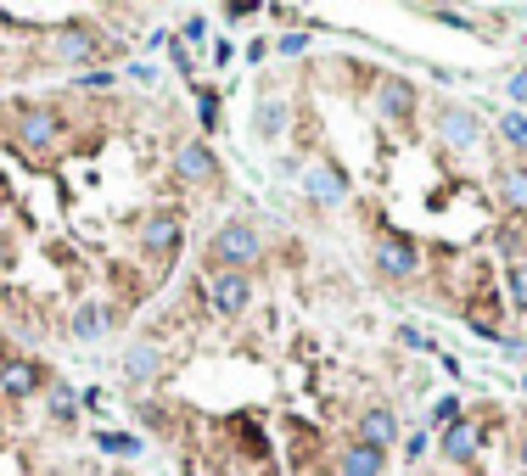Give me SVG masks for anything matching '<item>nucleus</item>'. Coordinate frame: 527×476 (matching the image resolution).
<instances>
[{
  "label": "nucleus",
  "mask_w": 527,
  "mask_h": 476,
  "mask_svg": "<svg viewBox=\"0 0 527 476\" xmlns=\"http://www.w3.org/2000/svg\"><path fill=\"white\" fill-rule=\"evenodd\" d=\"M68 135H73L68 112L51 107V101H17L12 107V146L29 157V168L68 152Z\"/></svg>",
  "instance_id": "nucleus-1"
},
{
  "label": "nucleus",
  "mask_w": 527,
  "mask_h": 476,
  "mask_svg": "<svg viewBox=\"0 0 527 476\" xmlns=\"http://www.w3.org/2000/svg\"><path fill=\"white\" fill-rule=\"evenodd\" d=\"M270 258V241L253 219H225L202 241V269H230V275H258Z\"/></svg>",
  "instance_id": "nucleus-2"
},
{
  "label": "nucleus",
  "mask_w": 527,
  "mask_h": 476,
  "mask_svg": "<svg viewBox=\"0 0 527 476\" xmlns=\"http://www.w3.org/2000/svg\"><path fill=\"white\" fill-rule=\"evenodd\" d=\"M135 247H141L146 264L169 269L180 258V247H186V219H180V208H146L141 230H135Z\"/></svg>",
  "instance_id": "nucleus-3"
},
{
  "label": "nucleus",
  "mask_w": 527,
  "mask_h": 476,
  "mask_svg": "<svg viewBox=\"0 0 527 476\" xmlns=\"http://www.w3.org/2000/svg\"><path fill=\"white\" fill-rule=\"evenodd\" d=\"M258 297L253 275H230V269H202V308L214 320H242Z\"/></svg>",
  "instance_id": "nucleus-4"
},
{
  "label": "nucleus",
  "mask_w": 527,
  "mask_h": 476,
  "mask_svg": "<svg viewBox=\"0 0 527 476\" xmlns=\"http://www.w3.org/2000/svg\"><path fill=\"white\" fill-rule=\"evenodd\" d=\"M371 258H376V275H382V280H399V286H410V280L421 275V264H427V258H421V241L404 236V230H393V224H387V230H376Z\"/></svg>",
  "instance_id": "nucleus-5"
},
{
  "label": "nucleus",
  "mask_w": 527,
  "mask_h": 476,
  "mask_svg": "<svg viewBox=\"0 0 527 476\" xmlns=\"http://www.w3.org/2000/svg\"><path fill=\"white\" fill-rule=\"evenodd\" d=\"M45 51H51V62H62V68L85 73V68H101V34L96 23H57L51 28V40H45Z\"/></svg>",
  "instance_id": "nucleus-6"
},
{
  "label": "nucleus",
  "mask_w": 527,
  "mask_h": 476,
  "mask_svg": "<svg viewBox=\"0 0 527 476\" xmlns=\"http://www.w3.org/2000/svg\"><path fill=\"white\" fill-rule=\"evenodd\" d=\"M432 135H438L443 152H477L483 146V118L460 101H438L432 107Z\"/></svg>",
  "instance_id": "nucleus-7"
},
{
  "label": "nucleus",
  "mask_w": 527,
  "mask_h": 476,
  "mask_svg": "<svg viewBox=\"0 0 527 476\" xmlns=\"http://www.w3.org/2000/svg\"><path fill=\"white\" fill-rule=\"evenodd\" d=\"M169 168H174V180H186V185H219L225 180L219 152L208 146V140H191V135H180L169 146Z\"/></svg>",
  "instance_id": "nucleus-8"
},
{
  "label": "nucleus",
  "mask_w": 527,
  "mask_h": 476,
  "mask_svg": "<svg viewBox=\"0 0 527 476\" xmlns=\"http://www.w3.org/2000/svg\"><path fill=\"white\" fill-rule=\"evenodd\" d=\"M415 107H421V90H415L404 73H382V79H376V118H382L387 129H410Z\"/></svg>",
  "instance_id": "nucleus-9"
},
{
  "label": "nucleus",
  "mask_w": 527,
  "mask_h": 476,
  "mask_svg": "<svg viewBox=\"0 0 527 476\" xmlns=\"http://www.w3.org/2000/svg\"><path fill=\"white\" fill-rule=\"evenodd\" d=\"M483 443H488V426L477 415H466L460 426H449V432H438V460L449 465V471H471L477 465V454H483Z\"/></svg>",
  "instance_id": "nucleus-10"
},
{
  "label": "nucleus",
  "mask_w": 527,
  "mask_h": 476,
  "mask_svg": "<svg viewBox=\"0 0 527 476\" xmlns=\"http://www.w3.org/2000/svg\"><path fill=\"white\" fill-rule=\"evenodd\" d=\"M348 174H342V163H309L303 168V196H309V208H320V213H337V208H348Z\"/></svg>",
  "instance_id": "nucleus-11"
},
{
  "label": "nucleus",
  "mask_w": 527,
  "mask_h": 476,
  "mask_svg": "<svg viewBox=\"0 0 527 476\" xmlns=\"http://www.w3.org/2000/svg\"><path fill=\"white\" fill-rule=\"evenodd\" d=\"M45 364L29 359V353H6L0 359V398H12V404H23V398H40L45 392Z\"/></svg>",
  "instance_id": "nucleus-12"
},
{
  "label": "nucleus",
  "mask_w": 527,
  "mask_h": 476,
  "mask_svg": "<svg viewBox=\"0 0 527 476\" xmlns=\"http://www.w3.org/2000/svg\"><path fill=\"white\" fill-rule=\"evenodd\" d=\"M399 432H404V426H399V409H393V404H365L354 415V432H348V437H354V443H371V448H382V454H387V448L399 443Z\"/></svg>",
  "instance_id": "nucleus-13"
},
{
  "label": "nucleus",
  "mask_w": 527,
  "mask_h": 476,
  "mask_svg": "<svg viewBox=\"0 0 527 476\" xmlns=\"http://www.w3.org/2000/svg\"><path fill=\"white\" fill-rule=\"evenodd\" d=\"M163 370H169V353L157 348L152 336H141V342H129L124 348V381L129 387H152Z\"/></svg>",
  "instance_id": "nucleus-14"
},
{
  "label": "nucleus",
  "mask_w": 527,
  "mask_h": 476,
  "mask_svg": "<svg viewBox=\"0 0 527 476\" xmlns=\"http://www.w3.org/2000/svg\"><path fill=\"white\" fill-rule=\"evenodd\" d=\"M382 471H387V454H382V448L354 443V437H348V443L337 448V460H331L320 476H382Z\"/></svg>",
  "instance_id": "nucleus-15"
},
{
  "label": "nucleus",
  "mask_w": 527,
  "mask_h": 476,
  "mask_svg": "<svg viewBox=\"0 0 527 476\" xmlns=\"http://www.w3.org/2000/svg\"><path fill=\"white\" fill-rule=\"evenodd\" d=\"M494 191H499V208L511 213V219L527 224V157H516V163H499V168H494Z\"/></svg>",
  "instance_id": "nucleus-16"
},
{
  "label": "nucleus",
  "mask_w": 527,
  "mask_h": 476,
  "mask_svg": "<svg viewBox=\"0 0 527 476\" xmlns=\"http://www.w3.org/2000/svg\"><path fill=\"white\" fill-rule=\"evenodd\" d=\"M286 124H292V107H286L281 96H258V107H253V135H258V140H281Z\"/></svg>",
  "instance_id": "nucleus-17"
},
{
  "label": "nucleus",
  "mask_w": 527,
  "mask_h": 476,
  "mask_svg": "<svg viewBox=\"0 0 527 476\" xmlns=\"http://www.w3.org/2000/svg\"><path fill=\"white\" fill-rule=\"evenodd\" d=\"M45 415L57 420V426H73V420L85 415V404H79V387H68V381H45Z\"/></svg>",
  "instance_id": "nucleus-18"
},
{
  "label": "nucleus",
  "mask_w": 527,
  "mask_h": 476,
  "mask_svg": "<svg viewBox=\"0 0 527 476\" xmlns=\"http://www.w3.org/2000/svg\"><path fill=\"white\" fill-rule=\"evenodd\" d=\"M107 325H113V314H107V308L96 303V297H85V303L73 308V320H68V331H73V342H96L101 331H107Z\"/></svg>",
  "instance_id": "nucleus-19"
},
{
  "label": "nucleus",
  "mask_w": 527,
  "mask_h": 476,
  "mask_svg": "<svg viewBox=\"0 0 527 476\" xmlns=\"http://www.w3.org/2000/svg\"><path fill=\"white\" fill-rule=\"evenodd\" d=\"M466 420V398L460 392H443L438 404H432V420H427V432L438 437V432H449V426H460Z\"/></svg>",
  "instance_id": "nucleus-20"
},
{
  "label": "nucleus",
  "mask_w": 527,
  "mask_h": 476,
  "mask_svg": "<svg viewBox=\"0 0 527 476\" xmlns=\"http://www.w3.org/2000/svg\"><path fill=\"white\" fill-rule=\"evenodd\" d=\"M191 96H197V124L208 129V135H214V129H219V118H225V96H219L214 84H197Z\"/></svg>",
  "instance_id": "nucleus-21"
},
{
  "label": "nucleus",
  "mask_w": 527,
  "mask_h": 476,
  "mask_svg": "<svg viewBox=\"0 0 527 476\" xmlns=\"http://www.w3.org/2000/svg\"><path fill=\"white\" fill-rule=\"evenodd\" d=\"M505 303L527 320V258H511V264H505Z\"/></svg>",
  "instance_id": "nucleus-22"
},
{
  "label": "nucleus",
  "mask_w": 527,
  "mask_h": 476,
  "mask_svg": "<svg viewBox=\"0 0 527 476\" xmlns=\"http://www.w3.org/2000/svg\"><path fill=\"white\" fill-rule=\"evenodd\" d=\"M96 448H101V454H118V460H135L146 443L135 432H96Z\"/></svg>",
  "instance_id": "nucleus-23"
},
{
  "label": "nucleus",
  "mask_w": 527,
  "mask_h": 476,
  "mask_svg": "<svg viewBox=\"0 0 527 476\" xmlns=\"http://www.w3.org/2000/svg\"><path fill=\"white\" fill-rule=\"evenodd\" d=\"M73 90L107 96V90H118V73H113V68H85V73H73Z\"/></svg>",
  "instance_id": "nucleus-24"
},
{
  "label": "nucleus",
  "mask_w": 527,
  "mask_h": 476,
  "mask_svg": "<svg viewBox=\"0 0 527 476\" xmlns=\"http://www.w3.org/2000/svg\"><path fill=\"white\" fill-rule=\"evenodd\" d=\"M499 135H505L516 152L527 157V112H516V107H511V112H499Z\"/></svg>",
  "instance_id": "nucleus-25"
},
{
  "label": "nucleus",
  "mask_w": 527,
  "mask_h": 476,
  "mask_svg": "<svg viewBox=\"0 0 527 476\" xmlns=\"http://www.w3.org/2000/svg\"><path fill=\"white\" fill-rule=\"evenodd\" d=\"M208 34H214V23H208V17H186V23H180V45H186V51L208 45Z\"/></svg>",
  "instance_id": "nucleus-26"
},
{
  "label": "nucleus",
  "mask_w": 527,
  "mask_h": 476,
  "mask_svg": "<svg viewBox=\"0 0 527 476\" xmlns=\"http://www.w3.org/2000/svg\"><path fill=\"white\" fill-rule=\"evenodd\" d=\"M432 17L449 23V28H466V34H483V28H477V12H460V6H432Z\"/></svg>",
  "instance_id": "nucleus-27"
},
{
  "label": "nucleus",
  "mask_w": 527,
  "mask_h": 476,
  "mask_svg": "<svg viewBox=\"0 0 527 476\" xmlns=\"http://www.w3.org/2000/svg\"><path fill=\"white\" fill-rule=\"evenodd\" d=\"M505 96H511V101H516V112H522V107H527V62H522V68H516V73H511V79H505Z\"/></svg>",
  "instance_id": "nucleus-28"
},
{
  "label": "nucleus",
  "mask_w": 527,
  "mask_h": 476,
  "mask_svg": "<svg viewBox=\"0 0 527 476\" xmlns=\"http://www.w3.org/2000/svg\"><path fill=\"white\" fill-rule=\"evenodd\" d=\"M432 443H438L432 432H410V437H404V460H421V454H427Z\"/></svg>",
  "instance_id": "nucleus-29"
},
{
  "label": "nucleus",
  "mask_w": 527,
  "mask_h": 476,
  "mask_svg": "<svg viewBox=\"0 0 527 476\" xmlns=\"http://www.w3.org/2000/svg\"><path fill=\"white\" fill-rule=\"evenodd\" d=\"M169 68L180 73V79H191V73H197V62H191V51H186V45H169Z\"/></svg>",
  "instance_id": "nucleus-30"
},
{
  "label": "nucleus",
  "mask_w": 527,
  "mask_h": 476,
  "mask_svg": "<svg viewBox=\"0 0 527 476\" xmlns=\"http://www.w3.org/2000/svg\"><path fill=\"white\" fill-rule=\"evenodd\" d=\"M129 79H135V84H146V90H152V84L163 79V73H157L152 62H129Z\"/></svg>",
  "instance_id": "nucleus-31"
},
{
  "label": "nucleus",
  "mask_w": 527,
  "mask_h": 476,
  "mask_svg": "<svg viewBox=\"0 0 527 476\" xmlns=\"http://www.w3.org/2000/svg\"><path fill=\"white\" fill-rule=\"evenodd\" d=\"M399 342H404L410 353H427V348H432V342H427L421 331H415V325H399Z\"/></svg>",
  "instance_id": "nucleus-32"
},
{
  "label": "nucleus",
  "mask_w": 527,
  "mask_h": 476,
  "mask_svg": "<svg viewBox=\"0 0 527 476\" xmlns=\"http://www.w3.org/2000/svg\"><path fill=\"white\" fill-rule=\"evenodd\" d=\"M499 353H505V359H522V353H527V342H522L516 331H505V336H499Z\"/></svg>",
  "instance_id": "nucleus-33"
},
{
  "label": "nucleus",
  "mask_w": 527,
  "mask_h": 476,
  "mask_svg": "<svg viewBox=\"0 0 527 476\" xmlns=\"http://www.w3.org/2000/svg\"><path fill=\"white\" fill-rule=\"evenodd\" d=\"M298 51H309V34H286V40H281V56H298Z\"/></svg>",
  "instance_id": "nucleus-34"
},
{
  "label": "nucleus",
  "mask_w": 527,
  "mask_h": 476,
  "mask_svg": "<svg viewBox=\"0 0 527 476\" xmlns=\"http://www.w3.org/2000/svg\"><path fill=\"white\" fill-rule=\"evenodd\" d=\"M219 17H225V23H247V17H258V6H225Z\"/></svg>",
  "instance_id": "nucleus-35"
},
{
  "label": "nucleus",
  "mask_w": 527,
  "mask_h": 476,
  "mask_svg": "<svg viewBox=\"0 0 527 476\" xmlns=\"http://www.w3.org/2000/svg\"><path fill=\"white\" fill-rule=\"evenodd\" d=\"M208 56H214V68H225L230 56H236V45H230V40H219V45H214V51H208Z\"/></svg>",
  "instance_id": "nucleus-36"
},
{
  "label": "nucleus",
  "mask_w": 527,
  "mask_h": 476,
  "mask_svg": "<svg viewBox=\"0 0 527 476\" xmlns=\"http://www.w3.org/2000/svg\"><path fill=\"white\" fill-rule=\"evenodd\" d=\"M516 471L527 476V426H522V432H516Z\"/></svg>",
  "instance_id": "nucleus-37"
},
{
  "label": "nucleus",
  "mask_w": 527,
  "mask_h": 476,
  "mask_svg": "<svg viewBox=\"0 0 527 476\" xmlns=\"http://www.w3.org/2000/svg\"><path fill=\"white\" fill-rule=\"evenodd\" d=\"M505 17H516V23H527V6H511V12H505Z\"/></svg>",
  "instance_id": "nucleus-38"
},
{
  "label": "nucleus",
  "mask_w": 527,
  "mask_h": 476,
  "mask_svg": "<svg viewBox=\"0 0 527 476\" xmlns=\"http://www.w3.org/2000/svg\"><path fill=\"white\" fill-rule=\"evenodd\" d=\"M0 269H6V236H0Z\"/></svg>",
  "instance_id": "nucleus-39"
},
{
  "label": "nucleus",
  "mask_w": 527,
  "mask_h": 476,
  "mask_svg": "<svg viewBox=\"0 0 527 476\" xmlns=\"http://www.w3.org/2000/svg\"><path fill=\"white\" fill-rule=\"evenodd\" d=\"M236 476H270V471H236Z\"/></svg>",
  "instance_id": "nucleus-40"
},
{
  "label": "nucleus",
  "mask_w": 527,
  "mask_h": 476,
  "mask_svg": "<svg viewBox=\"0 0 527 476\" xmlns=\"http://www.w3.org/2000/svg\"><path fill=\"white\" fill-rule=\"evenodd\" d=\"M0 202H6V174H0Z\"/></svg>",
  "instance_id": "nucleus-41"
},
{
  "label": "nucleus",
  "mask_w": 527,
  "mask_h": 476,
  "mask_svg": "<svg viewBox=\"0 0 527 476\" xmlns=\"http://www.w3.org/2000/svg\"><path fill=\"white\" fill-rule=\"evenodd\" d=\"M522 392H527V370H522Z\"/></svg>",
  "instance_id": "nucleus-42"
},
{
  "label": "nucleus",
  "mask_w": 527,
  "mask_h": 476,
  "mask_svg": "<svg viewBox=\"0 0 527 476\" xmlns=\"http://www.w3.org/2000/svg\"><path fill=\"white\" fill-rule=\"evenodd\" d=\"M438 476H443V471H438Z\"/></svg>",
  "instance_id": "nucleus-43"
}]
</instances>
